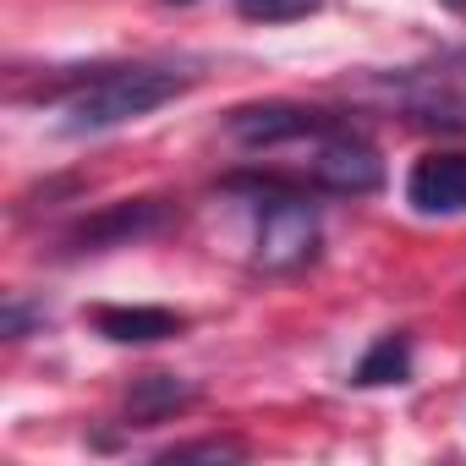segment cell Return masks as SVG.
<instances>
[{
  "instance_id": "10",
  "label": "cell",
  "mask_w": 466,
  "mask_h": 466,
  "mask_svg": "<svg viewBox=\"0 0 466 466\" xmlns=\"http://www.w3.org/2000/svg\"><path fill=\"white\" fill-rule=\"evenodd\" d=\"M406 379H411V335L406 329L379 335L362 351V362L351 368V384L357 390H384V384H406Z\"/></svg>"
},
{
  "instance_id": "12",
  "label": "cell",
  "mask_w": 466,
  "mask_h": 466,
  "mask_svg": "<svg viewBox=\"0 0 466 466\" xmlns=\"http://www.w3.org/2000/svg\"><path fill=\"white\" fill-rule=\"evenodd\" d=\"M242 455H248L242 439H187L159 450V461H242Z\"/></svg>"
},
{
  "instance_id": "5",
  "label": "cell",
  "mask_w": 466,
  "mask_h": 466,
  "mask_svg": "<svg viewBox=\"0 0 466 466\" xmlns=\"http://www.w3.org/2000/svg\"><path fill=\"white\" fill-rule=\"evenodd\" d=\"M340 116L319 110V105H297V99H264V105H242L225 116V132L230 143H242L253 154H269V148H291V143H308L319 132H329Z\"/></svg>"
},
{
  "instance_id": "13",
  "label": "cell",
  "mask_w": 466,
  "mask_h": 466,
  "mask_svg": "<svg viewBox=\"0 0 466 466\" xmlns=\"http://www.w3.org/2000/svg\"><path fill=\"white\" fill-rule=\"evenodd\" d=\"M439 6H444L450 17H461V23H466V0H439Z\"/></svg>"
},
{
  "instance_id": "7",
  "label": "cell",
  "mask_w": 466,
  "mask_h": 466,
  "mask_svg": "<svg viewBox=\"0 0 466 466\" xmlns=\"http://www.w3.org/2000/svg\"><path fill=\"white\" fill-rule=\"evenodd\" d=\"M406 203L428 219L466 214V154H422L406 170Z\"/></svg>"
},
{
  "instance_id": "1",
  "label": "cell",
  "mask_w": 466,
  "mask_h": 466,
  "mask_svg": "<svg viewBox=\"0 0 466 466\" xmlns=\"http://www.w3.org/2000/svg\"><path fill=\"white\" fill-rule=\"evenodd\" d=\"M192 83H198V72L159 66V61H132V66L88 72L56 99H61V116H66V132L83 137V132H110V127H127V121H143L159 105L181 99Z\"/></svg>"
},
{
  "instance_id": "9",
  "label": "cell",
  "mask_w": 466,
  "mask_h": 466,
  "mask_svg": "<svg viewBox=\"0 0 466 466\" xmlns=\"http://www.w3.org/2000/svg\"><path fill=\"white\" fill-rule=\"evenodd\" d=\"M198 406V390L181 384L176 373H148L132 384V400H127V428H148V422H165L176 411Z\"/></svg>"
},
{
  "instance_id": "14",
  "label": "cell",
  "mask_w": 466,
  "mask_h": 466,
  "mask_svg": "<svg viewBox=\"0 0 466 466\" xmlns=\"http://www.w3.org/2000/svg\"><path fill=\"white\" fill-rule=\"evenodd\" d=\"M165 6H192V0H165Z\"/></svg>"
},
{
  "instance_id": "4",
  "label": "cell",
  "mask_w": 466,
  "mask_h": 466,
  "mask_svg": "<svg viewBox=\"0 0 466 466\" xmlns=\"http://www.w3.org/2000/svg\"><path fill=\"white\" fill-rule=\"evenodd\" d=\"M308 187L329 198H368L384 187V154L340 116L329 132L308 137Z\"/></svg>"
},
{
  "instance_id": "2",
  "label": "cell",
  "mask_w": 466,
  "mask_h": 466,
  "mask_svg": "<svg viewBox=\"0 0 466 466\" xmlns=\"http://www.w3.org/2000/svg\"><path fill=\"white\" fill-rule=\"evenodd\" d=\"M225 192L248 198L253 208V264L269 275H297L319 258L324 225L313 187H297L286 176H225Z\"/></svg>"
},
{
  "instance_id": "11",
  "label": "cell",
  "mask_w": 466,
  "mask_h": 466,
  "mask_svg": "<svg viewBox=\"0 0 466 466\" xmlns=\"http://www.w3.org/2000/svg\"><path fill=\"white\" fill-rule=\"evenodd\" d=\"M329 0H237V12L248 23H302L313 12H324Z\"/></svg>"
},
{
  "instance_id": "3",
  "label": "cell",
  "mask_w": 466,
  "mask_h": 466,
  "mask_svg": "<svg viewBox=\"0 0 466 466\" xmlns=\"http://www.w3.org/2000/svg\"><path fill=\"white\" fill-rule=\"evenodd\" d=\"M357 99H373L379 110H395L411 127L466 132V50H444L400 72H373L357 83Z\"/></svg>"
},
{
  "instance_id": "8",
  "label": "cell",
  "mask_w": 466,
  "mask_h": 466,
  "mask_svg": "<svg viewBox=\"0 0 466 466\" xmlns=\"http://www.w3.org/2000/svg\"><path fill=\"white\" fill-rule=\"evenodd\" d=\"M88 324L116 346H154V340H176L187 329V319L170 308H94Z\"/></svg>"
},
{
  "instance_id": "6",
  "label": "cell",
  "mask_w": 466,
  "mask_h": 466,
  "mask_svg": "<svg viewBox=\"0 0 466 466\" xmlns=\"http://www.w3.org/2000/svg\"><path fill=\"white\" fill-rule=\"evenodd\" d=\"M165 225H170V208L159 198H137V203H116V208L83 219L66 237V248L72 253H110V248H132L143 237H159Z\"/></svg>"
}]
</instances>
